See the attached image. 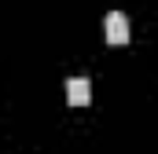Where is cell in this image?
<instances>
[{
	"mask_svg": "<svg viewBox=\"0 0 158 154\" xmlns=\"http://www.w3.org/2000/svg\"><path fill=\"white\" fill-rule=\"evenodd\" d=\"M92 99V81L88 77H70L66 81V103L70 107H88Z\"/></svg>",
	"mask_w": 158,
	"mask_h": 154,
	"instance_id": "1",
	"label": "cell"
},
{
	"mask_svg": "<svg viewBox=\"0 0 158 154\" xmlns=\"http://www.w3.org/2000/svg\"><path fill=\"white\" fill-rule=\"evenodd\" d=\"M107 40L110 44H129V18L121 11H110L107 15Z\"/></svg>",
	"mask_w": 158,
	"mask_h": 154,
	"instance_id": "2",
	"label": "cell"
}]
</instances>
